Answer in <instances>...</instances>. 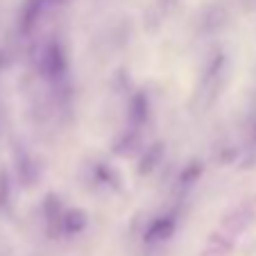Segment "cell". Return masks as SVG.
Returning <instances> with one entry per match:
<instances>
[{
	"label": "cell",
	"mask_w": 256,
	"mask_h": 256,
	"mask_svg": "<svg viewBox=\"0 0 256 256\" xmlns=\"http://www.w3.org/2000/svg\"><path fill=\"white\" fill-rule=\"evenodd\" d=\"M172 234V220H156L154 224H152L150 229H148V236H145V240L148 242H156V240H166V238Z\"/></svg>",
	"instance_id": "6da1fadb"
}]
</instances>
